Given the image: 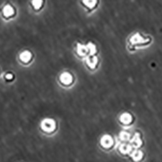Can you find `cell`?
<instances>
[{
  "instance_id": "obj_5",
  "label": "cell",
  "mask_w": 162,
  "mask_h": 162,
  "mask_svg": "<svg viewBox=\"0 0 162 162\" xmlns=\"http://www.w3.org/2000/svg\"><path fill=\"white\" fill-rule=\"evenodd\" d=\"M3 14L5 17L8 18L13 16L15 13V11L14 8L10 5H5L3 8Z\"/></svg>"
},
{
  "instance_id": "obj_4",
  "label": "cell",
  "mask_w": 162,
  "mask_h": 162,
  "mask_svg": "<svg viewBox=\"0 0 162 162\" xmlns=\"http://www.w3.org/2000/svg\"><path fill=\"white\" fill-rule=\"evenodd\" d=\"M130 144L132 147H134L136 149L141 147V145H142V141L140 138V135L138 133H136V134L133 136L130 141Z\"/></svg>"
},
{
  "instance_id": "obj_10",
  "label": "cell",
  "mask_w": 162,
  "mask_h": 162,
  "mask_svg": "<svg viewBox=\"0 0 162 162\" xmlns=\"http://www.w3.org/2000/svg\"><path fill=\"white\" fill-rule=\"evenodd\" d=\"M98 62V60L97 59V57L95 56H90L88 57L86 60V63L88 65L89 67L93 68L95 67V65H97Z\"/></svg>"
},
{
  "instance_id": "obj_2",
  "label": "cell",
  "mask_w": 162,
  "mask_h": 162,
  "mask_svg": "<svg viewBox=\"0 0 162 162\" xmlns=\"http://www.w3.org/2000/svg\"><path fill=\"white\" fill-rule=\"evenodd\" d=\"M60 81L62 82V83L65 85H68L73 82V77L70 73L64 72L60 75Z\"/></svg>"
},
{
  "instance_id": "obj_7",
  "label": "cell",
  "mask_w": 162,
  "mask_h": 162,
  "mask_svg": "<svg viewBox=\"0 0 162 162\" xmlns=\"http://www.w3.org/2000/svg\"><path fill=\"white\" fill-rule=\"evenodd\" d=\"M132 147L131 146V145H128V144H122L119 147L120 152L124 154L130 153V152L132 151Z\"/></svg>"
},
{
  "instance_id": "obj_14",
  "label": "cell",
  "mask_w": 162,
  "mask_h": 162,
  "mask_svg": "<svg viewBox=\"0 0 162 162\" xmlns=\"http://www.w3.org/2000/svg\"><path fill=\"white\" fill-rule=\"evenodd\" d=\"M43 1L42 0H33L32 5L33 7L36 9H39L42 6Z\"/></svg>"
},
{
  "instance_id": "obj_16",
  "label": "cell",
  "mask_w": 162,
  "mask_h": 162,
  "mask_svg": "<svg viewBox=\"0 0 162 162\" xmlns=\"http://www.w3.org/2000/svg\"><path fill=\"white\" fill-rule=\"evenodd\" d=\"M13 77V75L11 74V73H8V74H7V75L5 76V78H6L7 79H8V80L12 79Z\"/></svg>"
},
{
  "instance_id": "obj_6",
  "label": "cell",
  "mask_w": 162,
  "mask_h": 162,
  "mask_svg": "<svg viewBox=\"0 0 162 162\" xmlns=\"http://www.w3.org/2000/svg\"><path fill=\"white\" fill-rule=\"evenodd\" d=\"M32 58V55L29 51H24L20 55V60L24 62H29Z\"/></svg>"
},
{
  "instance_id": "obj_3",
  "label": "cell",
  "mask_w": 162,
  "mask_h": 162,
  "mask_svg": "<svg viewBox=\"0 0 162 162\" xmlns=\"http://www.w3.org/2000/svg\"><path fill=\"white\" fill-rule=\"evenodd\" d=\"M101 145L105 148H109L113 145L112 138L109 135H104L101 140Z\"/></svg>"
},
{
  "instance_id": "obj_1",
  "label": "cell",
  "mask_w": 162,
  "mask_h": 162,
  "mask_svg": "<svg viewBox=\"0 0 162 162\" xmlns=\"http://www.w3.org/2000/svg\"><path fill=\"white\" fill-rule=\"evenodd\" d=\"M42 128L45 132H52L55 128L54 120L50 119H44L42 123Z\"/></svg>"
},
{
  "instance_id": "obj_13",
  "label": "cell",
  "mask_w": 162,
  "mask_h": 162,
  "mask_svg": "<svg viewBox=\"0 0 162 162\" xmlns=\"http://www.w3.org/2000/svg\"><path fill=\"white\" fill-rule=\"evenodd\" d=\"M119 138L123 141H128L130 139V135L128 134V132H125V131H123V132H121L120 133Z\"/></svg>"
},
{
  "instance_id": "obj_12",
  "label": "cell",
  "mask_w": 162,
  "mask_h": 162,
  "mask_svg": "<svg viewBox=\"0 0 162 162\" xmlns=\"http://www.w3.org/2000/svg\"><path fill=\"white\" fill-rule=\"evenodd\" d=\"M82 2L85 6H86L88 8H91L96 5L97 0H82Z\"/></svg>"
},
{
  "instance_id": "obj_15",
  "label": "cell",
  "mask_w": 162,
  "mask_h": 162,
  "mask_svg": "<svg viewBox=\"0 0 162 162\" xmlns=\"http://www.w3.org/2000/svg\"><path fill=\"white\" fill-rule=\"evenodd\" d=\"M87 47H88V51H90L91 54H93V53L95 51V46L92 44H89L87 45Z\"/></svg>"
},
{
  "instance_id": "obj_8",
  "label": "cell",
  "mask_w": 162,
  "mask_h": 162,
  "mask_svg": "<svg viewBox=\"0 0 162 162\" xmlns=\"http://www.w3.org/2000/svg\"><path fill=\"white\" fill-rule=\"evenodd\" d=\"M120 120L124 124H129L132 122V118L130 114L128 113H125L122 114V116L120 118Z\"/></svg>"
},
{
  "instance_id": "obj_9",
  "label": "cell",
  "mask_w": 162,
  "mask_h": 162,
  "mask_svg": "<svg viewBox=\"0 0 162 162\" xmlns=\"http://www.w3.org/2000/svg\"><path fill=\"white\" fill-rule=\"evenodd\" d=\"M143 152L139 150H135L132 152L131 156L134 161H139L143 158Z\"/></svg>"
},
{
  "instance_id": "obj_11",
  "label": "cell",
  "mask_w": 162,
  "mask_h": 162,
  "mask_svg": "<svg viewBox=\"0 0 162 162\" xmlns=\"http://www.w3.org/2000/svg\"><path fill=\"white\" fill-rule=\"evenodd\" d=\"M88 49L87 46H84L82 44H78L77 45V53L80 56H85L87 54Z\"/></svg>"
}]
</instances>
